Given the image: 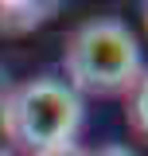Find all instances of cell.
Listing matches in <instances>:
<instances>
[{
	"instance_id": "2",
	"label": "cell",
	"mask_w": 148,
	"mask_h": 156,
	"mask_svg": "<svg viewBox=\"0 0 148 156\" xmlns=\"http://www.w3.org/2000/svg\"><path fill=\"white\" fill-rule=\"evenodd\" d=\"M4 133L27 156L74 144L82 129V98L58 78H31L4 98Z\"/></svg>"
},
{
	"instance_id": "4",
	"label": "cell",
	"mask_w": 148,
	"mask_h": 156,
	"mask_svg": "<svg viewBox=\"0 0 148 156\" xmlns=\"http://www.w3.org/2000/svg\"><path fill=\"white\" fill-rule=\"evenodd\" d=\"M35 156H90V152L74 140V144H58V148H47V152H35Z\"/></svg>"
},
{
	"instance_id": "5",
	"label": "cell",
	"mask_w": 148,
	"mask_h": 156,
	"mask_svg": "<svg viewBox=\"0 0 148 156\" xmlns=\"http://www.w3.org/2000/svg\"><path fill=\"white\" fill-rule=\"evenodd\" d=\"M90 156H136L129 148V144H105V148H97V152H90Z\"/></svg>"
},
{
	"instance_id": "1",
	"label": "cell",
	"mask_w": 148,
	"mask_h": 156,
	"mask_svg": "<svg viewBox=\"0 0 148 156\" xmlns=\"http://www.w3.org/2000/svg\"><path fill=\"white\" fill-rule=\"evenodd\" d=\"M62 66H66V86L74 94H129L136 78L144 74V58H140V43L129 31V23L113 16L86 20L78 23L66 39L62 51Z\"/></svg>"
},
{
	"instance_id": "3",
	"label": "cell",
	"mask_w": 148,
	"mask_h": 156,
	"mask_svg": "<svg viewBox=\"0 0 148 156\" xmlns=\"http://www.w3.org/2000/svg\"><path fill=\"white\" fill-rule=\"evenodd\" d=\"M129 125L136 136L148 140V70L136 78V86L129 90Z\"/></svg>"
},
{
	"instance_id": "7",
	"label": "cell",
	"mask_w": 148,
	"mask_h": 156,
	"mask_svg": "<svg viewBox=\"0 0 148 156\" xmlns=\"http://www.w3.org/2000/svg\"><path fill=\"white\" fill-rule=\"evenodd\" d=\"M0 156H8V152H0Z\"/></svg>"
},
{
	"instance_id": "6",
	"label": "cell",
	"mask_w": 148,
	"mask_h": 156,
	"mask_svg": "<svg viewBox=\"0 0 148 156\" xmlns=\"http://www.w3.org/2000/svg\"><path fill=\"white\" fill-rule=\"evenodd\" d=\"M144 27H148V4H144Z\"/></svg>"
}]
</instances>
